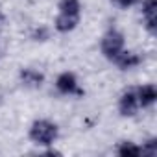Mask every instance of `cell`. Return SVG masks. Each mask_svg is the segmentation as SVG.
I'll list each match as a JSON object with an SVG mask.
<instances>
[{"label":"cell","mask_w":157,"mask_h":157,"mask_svg":"<svg viewBox=\"0 0 157 157\" xmlns=\"http://www.w3.org/2000/svg\"><path fill=\"white\" fill-rule=\"evenodd\" d=\"M57 137V126L48 120H35L30 128V139L41 146H48Z\"/></svg>","instance_id":"cell-1"},{"label":"cell","mask_w":157,"mask_h":157,"mask_svg":"<svg viewBox=\"0 0 157 157\" xmlns=\"http://www.w3.org/2000/svg\"><path fill=\"white\" fill-rule=\"evenodd\" d=\"M117 151H118V155H124V157H126V155H133V157H137V155L142 153V150H140L139 146H135L133 142H129V140H128V142H122V144L118 146Z\"/></svg>","instance_id":"cell-11"},{"label":"cell","mask_w":157,"mask_h":157,"mask_svg":"<svg viewBox=\"0 0 157 157\" xmlns=\"http://www.w3.org/2000/svg\"><path fill=\"white\" fill-rule=\"evenodd\" d=\"M137 98H139V105L146 107V105H151L157 98V91L151 83L148 85H142L140 89H137Z\"/></svg>","instance_id":"cell-9"},{"label":"cell","mask_w":157,"mask_h":157,"mask_svg":"<svg viewBox=\"0 0 157 157\" xmlns=\"http://www.w3.org/2000/svg\"><path fill=\"white\" fill-rule=\"evenodd\" d=\"M124 48V35L117 30H109L102 39V54L107 59H115Z\"/></svg>","instance_id":"cell-2"},{"label":"cell","mask_w":157,"mask_h":157,"mask_svg":"<svg viewBox=\"0 0 157 157\" xmlns=\"http://www.w3.org/2000/svg\"><path fill=\"white\" fill-rule=\"evenodd\" d=\"M140 150H142V153H144V155L153 157V155L157 153V140H155V139H150V140L144 144V148H140Z\"/></svg>","instance_id":"cell-12"},{"label":"cell","mask_w":157,"mask_h":157,"mask_svg":"<svg viewBox=\"0 0 157 157\" xmlns=\"http://www.w3.org/2000/svg\"><path fill=\"white\" fill-rule=\"evenodd\" d=\"M21 82H22L26 87L37 89V87L43 85L44 76H43L39 70H35V68H24V70H21Z\"/></svg>","instance_id":"cell-4"},{"label":"cell","mask_w":157,"mask_h":157,"mask_svg":"<svg viewBox=\"0 0 157 157\" xmlns=\"http://www.w3.org/2000/svg\"><path fill=\"white\" fill-rule=\"evenodd\" d=\"M59 13H67V15H80V0H61L59 4Z\"/></svg>","instance_id":"cell-10"},{"label":"cell","mask_w":157,"mask_h":157,"mask_svg":"<svg viewBox=\"0 0 157 157\" xmlns=\"http://www.w3.org/2000/svg\"><path fill=\"white\" fill-rule=\"evenodd\" d=\"M57 89L65 94H70V93H78V82H76V78L74 74L70 72H63L59 78H57V82H56Z\"/></svg>","instance_id":"cell-6"},{"label":"cell","mask_w":157,"mask_h":157,"mask_svg":"<svg viewBox=\"0 0 157 157\" xmlns=\"http://www.w3.org/2000/svg\"><path fill=\"white\" fill-rule=\"evenodd\" d=\"M142 15H144V22L150 33H155V15H157V2L155 0H146L144 6H142Z\"/></svg>","instance_id":"cell-5"},{"label":"cell","mask_w":157,"mask_h":157,"mask_svg":"<svg viewBox=\"0 0 157 157\" xmlns=\"http://www.w3.org/2000/svg\"><path fill=\"white\" fill-rule=\"evenodd\" d=\"M122 70H128V68H133V67H137L139 63H140V57L135 54V52H120L115 59H113Z\"/></svg>","instance_id":"cell-8"},{"label":"cell","mask_w":157,"mask_h":157,"mask_svg":"<svg viewBox=\"0 0 157 157\" xmlns=\"http://www.w3.org/2000/svg\"><path fill=\"white\" fill-rule=\"evenodd\" d=\"M78 21H80V15H67V13H59V17L56 19V30L61 33H67L70 30L76 28Z\"/></svg>","instance_id":"cell-7"},{"label":"cell","mask_w":157,"mask_h":157,"mask_svg":"<svg viewBox=\"0 0 157 157\" xmlns=\"http://www.w3.org/2000/svg\"><path fill=\"white\" fill-rule=\"evenodd\" d=\"M4 26H6V17H4V13L0 11V32L4 30Z\"/></svg>","instance_id":"cell-14"},{"label":"cell","mask_w":157,"mask_h":157,"mask_svg":"<svg viewBox=\"0 0 157 157\" xmlns=\"http://www.w3.org/2000/svg\"><path fill=\"white\" fill-rule=\"evenodd\" d=\"M118 107H120V113H122L124 117H131V115H135L137 109H139L137 91H128V93H124L122 98H120Z\"/></svg>","instance_id":"cell-3"},{"label":"cell","mask_w":157,"mask_h":157,"mask_svg":"<svg viewBox=\"0 0 157 157\" xmlns=\"http://www.w3.org/2000/svg\"><path fill=\"white\" fill-rule=\"evenodd\" d=\"M111 2H115V4L120 6V8H128V6H133L137 0H111Z\"/></svg>","instance_id":"cell-13"}]
</instances>
